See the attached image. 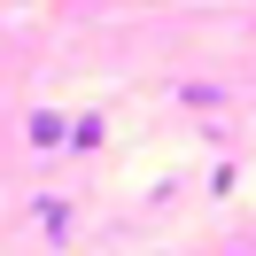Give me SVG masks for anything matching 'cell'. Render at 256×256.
<instances>
[{
    "label": "cell",
    "mask_w": 256,
    "mask_h": 256,
    "mask_svg": "<svg viewBox=\"0 0 256 256\" xmlns=\"http://www.w3.org/2000/svg\"><path fill=\"white\" fill-rule=\"evenodd\" d=\"M54 140H70V132H62V116H54V109H39V116H32V148H54Z\"/></svg>",
    "instance_id": "obj_1"
}]
</instances>
